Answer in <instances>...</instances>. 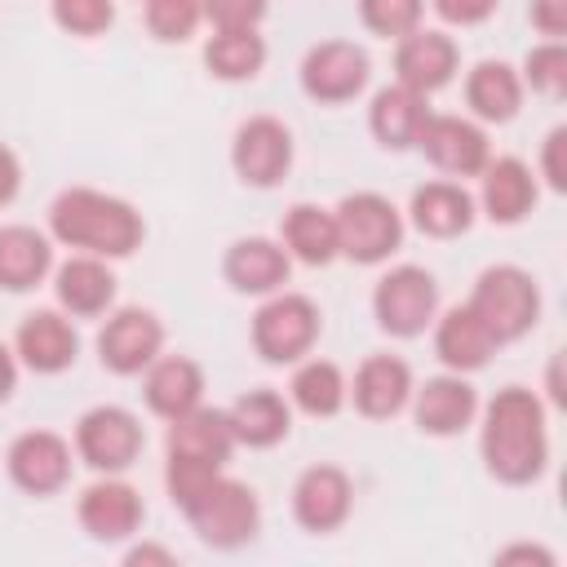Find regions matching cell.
<instances>
[{
    "mask_svg": "<svg viewBox=\"0 0 567 567\" xmlns=\"http://www.w3.org/2000/svg\"><path fill=\"white\" fill-rule=\"evenodd\" d=\"M204 4V18L213 22V31H226V27H257L261 13H266V0H199Z\"/></svg>",
    "mask_w": 567,
    "mask_h": 567,
    "instance_id": "38",
    "label": "cell"
},
{
    "mask_svg": "<svg viewBox=\"0 0 567 567\" xmlns=\"http://www.w3.org/2000/svg\"><path fill=\"white\" fill-rule=\"evenodd\" d=\"M483 328L492 332L496 346H509L518 337H527L540 319V288L523 266H487L474 279V292L465 301Z\"/></svg>",
    "mask_w": 567,
    "mask_h": 567,
    "instance_id": "3",
    "label": "cell"
},
{
    "mask_svg": "<svg viewBox=\"0 0 567 567\" xmlns=\"http://www.w3.org/2000/svg\"><path fill=\"white\" fill-rule=\"evenodd\" d=\"M478 177H483L478 204H483V213L492 221L514 226V221H523L532 213V204H536V177H532V168L523 159H514V155L487 159Z\"/></svg>",
    "mask_w": 567,
    "mask_h": 567,
    "instance_id": "24",
    "label": "cell"
},
{
    "mask_svg": "<svg viewBox=\"0 0 567 567\" xmlns=\"http://www.w3.org/2000/svg\"><path fill=\"white\" fill-rule=\"evenodd\" d=\"M142 394H146V408L155 416L173 421V416H182V412L204 403V368L195 359H186V354H159L146 368Z\"/></svg>",
    "mask_w": 567,
    "mask_h": 567,
    "instance_id": "22",
    "label": "cell"
},
{
    "mask_svg": "<svg viewBox=\"0 0 567 567\" xmlns=\"http://www.w3.org/2000/svg\"><path fill=\"white\" fill-rule=\"evenodd\" d=\"M279 244L292 261H306V266H328L337 252V221H332V208H319V204H292L284 213V226H279Z\"/></svg>",
    "mask_w": 567,
    "mask_h": 567,
    "instance_id": "31",
    "label": "cell"
},
{
    "mask_svg": "<svg viewBox=\"0 0 567 567\" xmlns=\"http://www.w3.org/2000/svg\"><path fill=\"white\" fill-rule=\"evenodd\" d=\"M13 354H18L31 372L53 377V372H66V368L75 363L80 337H75V328H71L66 315H58V310H35V315H27V319L18 323Z\"/></svg>",
    "mask_w": 567,
    "mask_h": 567,
    "instance_id": "19",
    "label": "cell"
},
{
    "mask_svg": "<svg viewBox=\"0 0 567 567\" xmlns=\"http://www.w3.org/2000/svg\"><path fill=\"white\" fill-rule=\"evenodd\" d=\"M434 354L443 359L447 372H478L496 354V341L470 306H452L434 323Z\"/></svg>",
    "mask_w": 567,
    "mask_h": 567,
    "instance_id": "27",
    "label": "cell"
},
{
    "mask_svg": "<svg viewBox=\"0 0 567 567\" xmlns=\"http://www.w3.org/2000/svg\"><path fill=\"white\" fill-rule=\"evenodd\" d=\"M49 230L58 244L80 248L89 257H128L146 235L142 213L128 199L93 190V186L62 190L49 204Z\"/></svg>",
    "mask_w": 567,
    "mask_h": 567,
    "instance_id": "2",
    "label": "cell"
},
{
    "mask_svg": "<svg viewBox=\"0 0 567 567\" xmlns=\"http://www.w3.org/2000/svg\"><path fill=\"white\" fill-rule=\"evenodd\" d=\"M332 221H337V252L359 261V266H377L403 244V217L377 190L346 195L332 208Z\"/></svg>",
    "mask_w": 567,
    "mask_h": 567,
    "instance_id": "4",
    "label": "cell"
},
{
    "mask_svg": "<svg viewBox=\"0 0 567 567\" xmlns=\"http://www.w3.org/2000/svg\"><path fill=\"white\" fill-rule=\"evenodd\" d=\"M53 270V244L35 226H0V288L27 292Z\"/></svg>",
    "mask_w": 567,
    "mask_h": 567,
    "instance_id": "29",
    "label": "cell"
},
{
    "mask_svg": "<svg viewBox=\"0 0 567 567\" xmlns=\"http://www.w3.org/2000/svg\"><path fill=\"white\" fill-rule=\"evenodd\" d=\"M288 394L306 416H337L346 408V399H350V385H346V377H341V368L332 359H306L292 372Z\"/></svg>",
    "mask_w": 567,
    "mask_h": 567,
    "instance_id": "33",
    "label": "cell"
},
{
    "mask_svg": "<svg viewBox=\"0 0 567 567\" xmlns=\"http://www.w3.org/2000/svg\"><path fill=\"white\" fill-rule=\"evenodd\" d=\"M368 53L354 40H323L301 58V89L315 102H350L368 84Z\"/></svg>",
    "mask_w": 567,
    "mask_h": 567,
    "instance_id": "12",
    "label": "cell"
},
{
    "mask_svg": "<svg viewBox=\"0 0 567 567\" xmlns=\"http://www.w3.org/2000/svg\"><path fill=\"white\" fill-rule=\"evenodd\" d=\"M230 164L239 173V182L248 186H279L292 168V133L284 120L275 115H252L235 128V142H230Z\"/></svg>",
    "mask_w": 567,
    "mask_h": 567,
    "instance_id": "9",
    "label": "cell"
},
{
    "mask_svg": "<svg viewBox=\"0 0 567 567\" xmlns=\"http://www.w3.org/2000/svg\"><path fill=\"white\" fill-rule=\"evenodd\" d=\"M430 4H434V13H439L443 22H452V27H478V22H487L492 9H496V0H430Z\"/></svg>",
    "mask_w": 567,
    "mask_h": 567,
    "instance_id": "39",
    "label": "cell"
},
{
    "mask_svg": "<svg viewBox=\"0 0 567 567\" xmlns=\"http://www.w3.org/2000/svg\"><path fill=\"white\" fill-rule=\"evenodd\" d=\"M75 514H80V527L93 540H128V536H137V527L146 518V505L137 496V487L106 474V478H97L80 492Z\"/></svg>",
    "mask_w": 567,
    "mask_h": 567,
    "instance_id": "15",
    "label": "cell"
},
{
    "mask_svg": "<svg viewBox=\"0 0 567 567\" xmlns=\"http://www.w3.org/2000/svg\"><path fill=\"white\" fill-rule=\"evenodd\" d=\"M18 186H22V168H18V155L9 151V146H0V208L18 195Z\"/></svg>",
    "mask_w": 567,
    "mask_h": 567,
    "instance_id": "42",
    "label": "cell"
},
{
    "mask_svg": "<svg viewBox=\"0 0 567 567\" xmlns=\"http://www.w3.org/2000/svg\"><path fill=\"white\" fill-rule=\"evenodd\" d=\"M195 527V536L213 549H239L257 536L261 527V505H257V492L239 478H226L217 474L213 487L204 496H195L186 509H182Z\"/></svg>",
    "mask_w": 567,
    "mask_h": 567,
    "instance_id": "5",
    "label": "cell"
},
{
    "mask_svg": "<svg viewBox=\"0 0 567 567\" xmlns=\"http://www.w3.org/2000/svg\"><path fill=\"white\" fill-rule=\"evenodd\" d=\"M124 563H133V567H137V563H159V567H173V554H168V549H159V545H133Z\"/></svg>",
    "mask_w": 567,
    "mask_h": 567,
    "instance_id": "45",
    "label": "cell"
},
{
    "mask_svg": "<svg viewBox=\"0 0 567 567\" xmlns=\"http://www.w3.org/2000/svg\"><path fill=\"white\" fill-rule=\"evenodd\" d=\"M518 75H523V89H536L545 97H563L567 93V44L563 40H540L536 49H527Z\"/></svg>",
    "mask_w": 567,
    "mask_h": 567,
    "instance_id": "34",
    "label": "cell"
},
{
    "mask_svg": "<svg viewBox=\"0 0 567 567\" xmlns=\"http://www.w3.org/2000/svg\"><path fill=\"white\" fill-rule=\"evenodd\" d=\"M421 13H425V0H359L363 27L372 35H385V40H399V35L416 31Z\"/></svg>",
    "mask_w": 567,
    "mask_h": 567,
    "instance_id": "36",
    "label": "cell"
},
{
    "mask_svg": "<svg viewBox=\"0 0 567 567\" xmlns=\"http://www.w3.org/2000/svg\"><path fill=\"white\" fill-rule=\"evenodd\" d=\"M483 465L496 483L523 487L545 474L549 461V434H545V403L523 390L505 385L483 408Z\"/></svg>",
    "mask_w": 567,
    "mask_h": 567,
    "instance_id": "1",
    "label": "cell"
},
{
    "mask_svg": "<svg viewBox=\"0 0 567 567\" xmlns=\"http://www.w3.org/2000/svg\"><path fill=\"white\" fill-rule=\"evenodd\" d=\"M226 421H230L235 443H244V447H275L292 430V408L275 390H248V394H239L226 408Z\"/></svg>",
    "mask_w": 567,
    "mask_h": 567,
    "instance_id": "28",
    "label": "cell"
},
{
    "mask_svg": "<svg viewBox=\"0 0 567 567\" xmlns=\"http://www.w3.org/2000/svg\"><path fill=\"white\" fill-rule=\"evenodd\" d=\"M75 452L97 474H120L142 452V421L128 408H115V403L89 408L75 425Z\"/></svg>",
    "mask_w": 567,
    "mask_h": 567,
    "instance_id": "8",
    "label": "cell"
},
{
    "mask_svg": "<svg viewBox=\"0 0 567 567\" xmlns=\"http://www.w3.org/2000/svg\"><path fill=\"white\" fill-rule=\"evenodd\" d=\"M204 4L199 0H146V31L164 44H182L199 31Z\"/></svg>",
    "mask_w": 567,
    "mask_h": 567,
    "instance_id": "35",
    "label": "cell"
},
{
    "mask_svg": "<svg viewBox=\"0 0 567 567\" xmlns=\"http://www.w3.org/2000/svg\"><path fill=\"white\" fill-rule=\"evenodd\" d=\"M425 120H430L425 93H416V89H408V84H399V80L385 84V89L372 97V106H368V128H372V137H377L385 151H408V146H416Z\"/></svg>",
    "mask_w": 567,
    "mask_h": 567,
    "instance_id": "21",
    "label": "cell"
},
{
    "mask_svg": "<svg viewBox=\"0 0 567 567\" xmlns=\"http://www.w3.org/2000/svg\"><path fill=\"white\" fill-rule=\"evenodd\" d=\"M288 270H292V257L284 252L279 239H266V235H248V239H235L221 257V275L235 292H252V297H270L288 284Z\"/></svg>",
    "mask_w": 567,
    "mask_h": 567,
    "instance_id": "18",
    "label": "cell"
},
{
    "mask_svg": "<svg viewBox=\"0 0 567 567\" xmlns=\"http://www.w3.org/2000/svg\"><path fill=\"white\" fill-rule=\"evenodd\" d=\"M350 399H354V408L363 416L385 421V416L408 408V399H412V368L399 354H372V359L359 363Z\"/></svg>",
    "mask_w": 567,
    "mask_h": 567,
    "instance_id": "20",
    "label": "cell"
},
{
    "mask_svg": "<svg viewBox=\"0 0 567 567\" xmlns=\"http://www.w3.org/2000/svg\"><path fill=\"white\" fill-rule=\"evenodd\" d=\"M412 226L430 239H456L474 226V195L461 182H425L412 195Z\"/></svg>",
    "mask_w": 567,
    "mask_h": 567,
    "instance_id": "26",
    "label": "cell"
},
{
    "mask_svg": "<svg viewBox=\"0 0 567 567\" xmlns=\"http://www.w3.org/2000/svg\"><path fill=\"white\" fill-rule=\"evenodd\" d=\"M474 412H478V394L465 381V372H443L430 377L425 385H412V416L425 434L452 439L474 421Z\"/></svg>",
    "mask_w": 567,
    "mask_h": 567,
    "instance_id": "17",
    "label": "cell"
},
{
    "mask_svg": "<svg viewBox=\"0 0 567 567\" xmlns=\"http://www.w3.org/2000/svg\"><path fill=\"white\" fill-rule=\"evenodd\" d=\"M563 146H567V128H554L545 137V151H540V168H545V182L554 190H567V164H563Z\"/></svg>",
    "mask_w": 567,
    "mask_h": 567,
    "instance_id": "41",
    "label": "cell"
},
{
    "mask_svg": "<svg viewBox=\"0 0 567 567\" xmlns=\"http://www.w3.org/2000/svg\"><path fill=\"white\" fill-rule=\"evenodd\" d=\"M532 27L545 40H563L567 35V0H532Z\"/></svg>",
    "mask_w": 567,
    "mask_h": 567,
    "instance_id": "40",
    "label": "cell"
},
{
    "mask_svg": "<svg viewBox=\"0 0 567 567\" xmlns=\"http://www.w3.org/2000/svg\"><path fill=\"white\" fill-rule=\"evenodd\" d=\"M159 350H164V323L142 306H120L97 332V354L120 377L146 372L159 359Z\"/></svg>",
    "mask_w": 567,
    "mask_h": 567,
    "instance_id": "10",
    "label": "cell"
},
{
    "mask_svg": "<svg viewBox=\"0 0 567 567\" xmlns=\"http://www.w3.org/2000/svg\"><path fill=\"white\" fill-rule=\"evenodd\" d=\"M9 478L27 496H53L71 478V443L53 430H27L9 443Z\"/></svg>",
    "mask_w": 567,
    "mask_h": 567,
    "instance_id": "11",
    "label": "cell"
},
{
    "mask_svg": "<svg viewBox=\"0 0 567 567\" xmlns=\"http://www.w3.org/2000/svg\"><path fill=\"white\" fill-rule=\"evenodd\" d=\"M53 292H58V306L66 315H80V319H93L102 315L111 301H115V275L106 266V257H71L58 266L53 275Z\"/></svg>",
    "mask_w": 567,
    "mask_h": 567,
    "instance_id": "25",
    "label": "cell"
},
{
    "mask_svg": "<svg viewBox=\"0 0 567 567\" xmlns=\"http://www.w3.org/2000/svg\"><path fill=\"white\" fill-rule=\"evenodd\" d=\"M319 341V306L306 292H270L252 315V346L266 363H301Z\"/></svg>",
    "mask_w": 567,
    "mask_h": 567,
    "instance_id": "6",
    "label": "cell"
},
{
    "mask_svg": "<svg viewBox=\"0 0 567 567\" xmlns=\"http://www.w3.org/2000/svg\"><path fill=\"white\" fill-rule=\"evenodd\" d=\"M465 102H470V111H474L478 120L505 124V120H514L518 106H523V75H518L509 62L487 58V62H478V66L465 75Z\"/></svg>",
    "mask_w": 567,
    "mask_h": 567,
    "instance_id": "30",
    "label": "cell"
},
{
    "mask_svg": "<svg viewBox=\"0 0 567 567\" xmlns=\"http://www.w3.org/2000/svg\"><path fill=\"white\" fill-rule=\"evenodd\" d=\"M350 509H354V487L350 474L337 465H310L292 483V518L315 536L337 532L350 518Z\"/></svg>",
    "mask_w": 567,
    "mask_h": 567,
    "instance_id": "14",
    "label": "cell"
},
{
    "mask_svg": "<svg viewBox=\"0 0 567 567\" xmlns=\"http://www.w3.org/2000/svg\"><path fill=\"white\" fill-rule=\"evenodd\" d=\"M416 146H421L425 159H430L439 173H447V177H478L483 164L492 159L487 133H483L474 120H465V115H434V111H430V120H425Z\"/></svg>",
    "mask_w": 567,
    "mask_h": 567,
    "instance_id": "13",
    "label": "cell"
},
{
    "mask_svg": "<svg viewBox=\"0 0 567 567\" xmlns=\"http://www.w3.org/2000/svg\"><path fill=\"white\" fill-rule=\"evenodd\" d=\"M372 315L390 337H421L439 319V284L425 266H394L372 288Z\"/></svg>",
    "mask_w": 567,
    "mask_h": 567,
    "instance_id": "7",
    "label": "cell"
},
{
    "mask_svg": "<svg viewBox=\"0 0 567 567\" xmlns=\"http://www.w3.org/2000/svg\"><path fill=\"white\" fill-rule=\"evenodd\" d=\"M13 385H18V354L9 346H0V403L13 394Z\"/></svg>",
    "mask_w": 567,
    "mask_h": 567,
    "instance_id": "44",
    "label": "cell"
},
{
    "mask_svg": "<svg viewBox=\"0 0 567 567\" xmlns=\"http://www.w3.org/2000/svg\"><path fill=\"white\" fill-rule=\"evenodd\" d=\"M204 66L217 75V80H252L261 66H266V40L257 35V27H226V31H213L208 44H204Z\"/></svg>",
    "mask_w": 567,
    "mask_h": 567,
    "instance_id": "32",
    "label": "cell"
},
{
    "mask_svg": "<svg viewBox=\"0 0 567 567\" xmlns=\"http://www.w3.org/2000/svg\"><path fill=\"white\" fill-rule=\"evenodd\" d=\"M53 22L71 35H102L115 22V0H49Z\"/></svg>",
    "mask_w": 567,
    "mask_h": 567,
    "instance_id": "37",
    "label": "cell"
},
{
    "mask_svg": "<svg viewBox=\"0 0 567 567\" xmlns=\"http://www.w3.org/2000/svg\"><path fill=\"white\" fill-rule=\"evenodd\" d=\"M456 62H461V49H456V40L443 35V31L416 27V31L399 35V44H394V75H399V84H408V89H416V93H425V97H430L434 89L452 84Z\"/></svg>",
    "mask_w": 567,
    "mask_h": 567,
    "instance_id": "16",
    "label": "cell"
},
{
    "mask_svg": "<svg viewBox=\"0 0 567 567\" xmlns=\"http://www.w3.org/2000/svg\"><path fill=\"white\" fill-rule=\"evenodd\" d=\"M496 563H540V567H554V554H545L536 545H514V549H501Z\"/></svg>",
    "mask_w": 567,
    "mask_h": 567,
    "instance_id": "43",
    "label": "cell"
},
{
    "mask_svg": "<svg viewBox=\"0 0 567 567\" xmlns=\"http://www.w3.org/2000/svg\"><path fill=\"white\" fill-rule=\"evenodd\" d=\"M235 434H230V421H226V408H190L182 416L168 421V456H182V461H208V465H226V456L235 452Z\"/></svg>",
    "mask_w": 567,
    "mask_h": 567,
    "instance_id": "23",
    "label": "cell"
}]
</instances>
